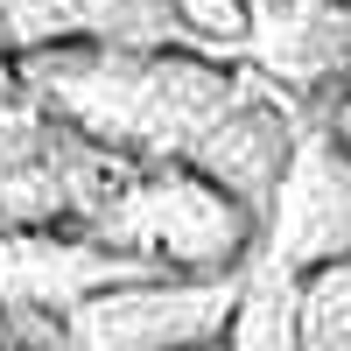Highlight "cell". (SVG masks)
Returning <instances> with one entry per match:
<instances>
[{
    "label": "cell",
    "mask_w": 351,
    "mask_h": 351,
    "mask_svg": "<svg viewBox=\"0 0 351 351\" xmlns=\"http://www.w3.org/2000/svg\"><path fill=\"white\" fill-rule=\"evenodd\" d=\"M302 120H309V112H295L267 77L246 71L239 92H232V106L218 112L211 127H204V141L190 148V169L211 176L218 190H232L260 225H267V204H274V190H281L288 162H295Z\"/></svg>",
    "instance_id": "8992f818"
},
{
    "label": "cell",
    "mask_w": 351,
    "mask_h": 351,
    "mask_svg": "<svg viewBox=\"0 0 351 351\" xmlns=\"http://www.w3.org/2000/svg\"><path fill=\"white\" fill-rule=\"evenodd\" d=\"M71 127L49 112V99L36 92V84L21 77L14 56H0V183L21 169H36L43 155H56V141H64Z\"/></svg>",
    "instance_id": "9c48e42d"
},
{
    "label": "cell",
    "mask_w": 351,
    "mask_h": 351,
    "mask_svg": "<svg viewBox=\"0 0 351 351\" xmlns=\"http://www.w3.org/2000/svg\"><path fill=\"white\" fill-rule=\"evenodd\" d=\"M0 351H8V344H0Z\"/></svg>",
    "instance_id": "2e32d148"
},
{
    "label": "cell",
    "mask_w": 351,
    "mask_h": 351,
    "mask_svg": "<svg viewBox=\"0 0 351 351\" xmlns=\"http://www.w3.org/2000/svg\"><path fill=\"white\" fill-rule=\"evenodd\" d=\"M134 0H0V56H36L56 43H112Z\"/></svg>",
    "instance_id": "52a82bcc"
},
{
    "label": "cell",
    "mask_w": 351,
    "mask_h": 351,
    "mask_svg": "<svg viewBox=\"0 0 351 351\" xmlns=\"http://www.w3.org/2000/svg\"><path fill=\"white\" fill-rule=\"evenodd\" d=\"M14 64L64 127L141 169L190 162L204 127L232 106L246 77L197 49H112V43H56L36 56H14Z\"/></svg>",
    "instance_id": "6da1fadb"
},
{
    "label": "cell",
    "mask_w": 351,
    "mask_h": 351,
    "mask_svg": "<svg viewBox=\"0 0 351 351\" xmlns=\"http://www.w3.org/2000/svg\"><path fill=\"white\" fill-rule=\"evenodd\" d=\"M8 337H0V344H8V351H64V324H28V316H8Z\"/></svg>",
    "instance_id": "7c38bea8"
},
{
    "label": "cell",
    "mask_w": 351,
    "mask_h": 351,
    "mask_svg": "<svg viewBox=\"0 0 351 351\" xmlns=\"http://www.w3.org/2000/svg\"><path fill=\"white\" fill-rule=\"evenodd\" d=\"M204 49H246L260 28V0H176Z\"/></svg>",
    "instance_id": "8fae6325"
},
{
    "label": "cell",
    "mask_w": 351,
    "mask_h": 351,
    "mask_svg": "<svg viewBox=\"0 0 351 351\" xmlns=\"http://www.w3.org/2000/svg\"><path fill=\"white\" fill-rule=\"evenodd\" d=\"M211 351H225V344H211Z\"/></svg>",
    "instance_id": "9a60e30c"
},
{
    "label": "cell",
    "mask_w": 351,
    "mask_h": 351,
    "mask_svg": "<svg viewBox=\"0 0 351 351\" xmlns=\"http://www.w3.org/2000/svg\"><path fill=\"white\" fill-rule=\"evenodd\" d=\"M92 239L155 260L162 274H239L260 253V218L190 162H155L112 197Z\"/></svg>",
    "instance_id": "7a4b0ae2"
},
{
    "label": "cell",
    "mask_w": 351,
    "mask_h": 351,
    "mask_svg": "<svg viewBox=\"0 0 351 351\" xmlns=\"http://www.w3.org/2000/svg\"><path fill=\"white\" fill-rule=\"evenodd\" d=\"M309 8H337V0H309Z\"/></svg>",
    "instance_id": "5bb4252c"
},
{
    "label": "cell",
    "mask_w": 351,
    "mask_h": 351,
    "mask_svg": "<svg viewBox=\"0 0 351 351\" xmlns=\"http://www.w3.org/2000/svg\"><path fill=\"white\" fill-rule=\"evenodd\" d=\"M295 337L302 351H351V260L295 274Z\"/></svg>",
    "instance_id": "30bf717a"
},
{
    "label": "cell",
    "mask_w": 351,
    "mask_h": 351,
    "mask_svg": "<svg viewBox=\"0 0 351 351\" xmlns=\"http://www.w3.org/2000/svg\"><path fill=\"white\" fill-rule=\"evenodd\" d=\"M225 351H302V337H295V274H281L267 253H253V267H246Z\"/></svg>",
    "instance_id": "ba28073f"
},
{
    "label": "cell",
    "mask_w": 351,
    "mask_h": 351,
    "mask_svg": "<svg viewBox=\"0 0 351 351\" xmlns=\"http://www.w3.org/2000/svg\"><path fill=\"white\" fill-rule=\"evenodd\" d=\"M239 288H246V267L239 274H148V281L106 288L64 324V351H211L232 330Z\"/></svg>",
    "instance_id": "3957f363"
},
{
    "label": "cell",
    "mask_w": 351,
    "mask_h": 351,
    "mask_svg": "<svg viewBox=\"0 0 351 351\" xmlns=\"http://www.w3.org/2000/svg\"><path fill=\"white\" fill-rule=\"evenodd\" d=\"M260 253L281 274H316L351 260V148L324 120V106L302 120L295 162H288L267 204V225H260Z\"/></svg>",
    "instance_id": "277c9868"
},
{
    "label": "cell",
    "mask_w": 351,
    "mask_h": 351,
    "mask_svg": "<svg viewBox=\"0 0 351 351\" xmlns=\"http://www.w3.org/2000/svg\"><path fill=\"white\" fill-rule=\"evenodd\" d=\"M162 274L155 260H134L120 246L92 239L77 225L49 232H0V316H28V324H71V316L106 295V288Z\"/></svg>",
    "instance_id": "5b68a950"
},
{
    "label": "cell",
    "mask_w": 351,
    "mask_h": 351,
    "mask_svg": "<svg viewBox=\"0 0 351 351\" xmlns=\"http://www.w3.org/2000/svg\"><path fill=\"white\" fill-rule=\"evenodd\" d=\"M324 120L337 127V141H344V148H351V84H337V92L324 99Z\"/></svg>",
    "instance_id": "4fadbf2b"
}]
</instances>
